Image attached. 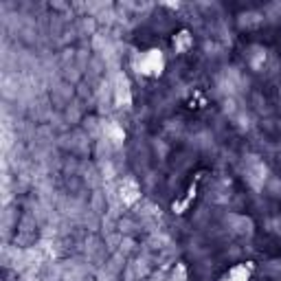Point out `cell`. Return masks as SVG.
<instances>
[{
    "mask_svg": "<svg viewBox=\"0 0 281 281\" xmlns=\"http://www.w3.org/2000/svg\"><path fill=\"white\" fill-rule=\"evenodd\" d=\"M257 246L264 255L268 257H281V237L273 235V233H264L257 237Z\"/></svg>",
    "mask_w": 281,
    "mask_h": 281,
    "instance_id": "cell-1",
    "label": "cell"
}]
</instances>
